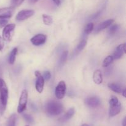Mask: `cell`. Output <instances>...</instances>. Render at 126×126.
Instances as JSON below:
<instances>
[{"label": "cell", "mask_w": 126, "mask_h": 126, "mask_svg": "<svg viewBox=\"0 0 126 126\" xmlns=\"http://www.w3.org/2000/svg\"><path fill=\"white\" fill-rule=\"evenodd\" d=\"M23 117L24 119L27 121V122L30 124H32L34 122V119L33 117L31 116L30 114H23Z\"/></svg>", "instance_id": "cb8c5ba5"}, {"label": "cell", "mask_w": 126, "mask_h": 126, "mask_svg": "<svg viewBox=\"0 0 126 126\" xmlns=\"http://www.w3.org/2000/svg\"><path fill=\"white\" fill-rule=\"evenodd\" d=\"M24 1L25 0H11L12 7H13L14 8L16 7H18V6L22 4V2Z\"/></svg>", "instance_id": "d4e9b609"}, {"label": "cell", "mask_w": 126, "mask_h": 126, "mask_svg": "<svg viewBox=\"0 0 126 126\" xmlns=\"http://www.w3.org/2000/svg\"><path fill=\"white\" fill-rule=\"evenodd\" d=\"M66 84L65 81L63 80L60 81L57 85L55 90V95L57 98L59 100H62L63 98L66 93Z\"/></svg>", "instance_id": "5b68a950"}, {"label": "cell", "mask_w": 126, "mask_h": 126, "mask_svg": "<svg viewBox=\"0 0 126 126\" xmlns=\"http://www.w3.org/2000/svg\"><path fill=\"white\" fill-rule=\"evenodd\" d=\"M108 86L110 90L118 94H121L123 90V88L121 87V86L116 83H110L108 84Z\"/></svg>", "instance_id": "2e32d148"}, {"label": "cell", "mask_w": 126, "mask_h": 126, "mask_svg": "<svg viewBox=\"0 0 126 126\" xmlns=\"http://www.w3.org/2000/svg\"><path fill=\"white\" fill-rule=\"evenodd\" d=\"M34 75L36 77V80L35 88L36 91L39 93H41L43 91L44 86V79L43 75H41L39 70H36L34 72Z\"/></svg>", "instance_id": "8992f818"}, {"label": "cell", "mask_w": 126, "mask_h": 126, "mask_svg": "<svg viewBox=\"0 0 126 126\" xmlns=\"http://www.w3.org/2000/svg\"><path fill=\"white\" fill-rule=\"evenodd\" d=\"M86 44H87V41H86V40H81V42H79V43L78 44L77 46L76 47V48H75L74 53H75L76 55V54H78L81 51L83 50V49L85 48Z\"/></svg>", "instance_id": "e0dca14e"}, {"label": "cell", "mask_w": 126, "mask_h": 126, "mask_svg": "<svg viewBox=\"0 0 126 126\" xmlns=\"http://www.w3.org/2000/svg\"><path fill=\"white\" fill-rule=\"evenodd\" d=\"M28 91L27 90H23L21 93L20 97L19 99L18 107H17V112L18 113H22L26 109L28 101Z\"/></svg>", "instance_id": "3957f363"}, {"label": "cell", "mask_w": 126, "mask_h": 126, "mask_svg": "<svg viewBox=\"0 0 126 126\" xmlns=\"http://www.w3.org/2000/svg\"><path fill=\"white\" fill-rule=\"evenodd\" d=\"M119 28V25L118 24H114L111 26V27L109 29V33L110 35L114 34L116 32H117V30Z\"/></svg>", "instance_id": "484cf974"}, {"label": "cell", "mask_w": 126, "mask_h": 126, "mask_svg": "<svg viewBox=\"0 0 126 126\" xmlns=\"http://www.w3.org/2000/svg\"><path fill=\"white\" fill-rule=\"evenodd\" d=\"M94 29V23L92 22H89L86 25L84 28V33L86 34L89 35L92 32Z\"/></svg>", "instance_id": "603a6c76"}, {"label": "cell", "mask_w": 126, "mask_h": 126, "mask_svg": "<svg viewBox=\"0 0 126 126\" xmlns=\"http://www.w3.org/2000/svg\"><path fill=\"white\" fill-rule=\"evenodd\" d=\"M113 22H114V20L111 19L102 22V23H100L99 25H98L96 27V28H95V33H98V32H100V31L108 28V27L111 25L112 23H113Z\"/></svg>", "instance_id": "7c38bea8"}, {"label": "cell", "mask_w": 126, "mask_h": 126, "mask_svg": "<svg viewBox=\"0 0 126 126\" xmlns=\"http://www.w3.org/2000/svg\"><path fill=\"white\" fill-rule=\"evenodd\" d=\"M100 13H101V11H98V12H96V13L95 14H93L92 15H91V16H90L89 19L91 20H93V19H97V17H98V16L100 15Z\"/></svg>", "instance_id": "f546056e"}, {"label": "cell", "mask_w": 126, "mask_h": 126, "mask_svg": "<svg viewBox=\"0 0 126 126\" xmlns=\"http://www.w3.org/2000/svg\"></svg>", "instance_id": "8d00e7d4"}, {"label": "cell", "mask_w": 126, "mask_h": 126, "mask_svg": "<svg viewBox=\"0 0 126 126\" xmlns=\"http://www.w3.org/2000/svg\"><path fill=\"white\" fill-rule=\"evenodd\" d=\"M113 56H108L107 57H106L105 59L103 60V64H102V67H107L109 66L112 63H113Z\"/></svg>", "instance_id": "ffe728a7"}, {"label": "cell", "mask_w": 126, "mask_h": 126, "mask_svg": "<svg viewBox=\"0 0 126 126\" xmlns=\"http://www.w3.org/2000/svg\"><path fill=\"white\" fill-rule=\"evenodd\" d=\"M17 53H18V48H13V49L11 51L9 56V63L10 64H13L14 62L16 61V56H17Z\"/></svg>", "instance_id": "d6986e66"}, {"label": "cell", "mask_w": 126, "mask_h": 126, "mask_svg": "<svg viewBox=\"0 0 126 126\" xmlns=\"http://www.w3.org/2000/svg\"><path fill=\"white\" fill-rule=\"evenodd\" d=\"M4 47V42L3 38L0 35V51H2Z\"/></svg>", "instance_id": "4dcf8cb0"}, {"label": "cell", "mask_w": 126, "mask_h": 126, "mask_svg": "<svg viewBox=\"0 0 126 126\" xmlns=\"http://www.w3.org/2000/svg\"><path fill=\"white\" fill-rule=\"evenodd\" d=\"M121 94L123 95V96H124V97H126V88H123V91H122Z\"/></svg>", "instance_id": "d6a6232c"}, {"label": "cell", "mask_w": 126, "mask_h": 126, "mask_svg": "<svg viewBox=\"0 0 126 126\" xmlns=\"http://www.w3.org/2000/svg\"><path fill=\"white\" fill-rule=\"evenodd\" d=\"M81 126H90L89 124H83Z\"/></svg>", "instance_id": "d590c367"}, {"label": "cell", "mask_w": 126, "mask_h": 126, "mask_svg": "<svg viewBox=\"0 0 126 126\" xmlns=\"http://www.w3.org/2000/svg\"><path fill=\"white\" fill-rule=\"evenodd\" d=\"M13 7H7L0 8V19H9L12 16L14 12Z\"/></svg>", "instance_id": "9c48e42d"}, {"label": "cell", "mask_w": 126, "mask_h": 126, "mask_svg": "<svg viewBox=\"0 0 126 126\" xmlns=\"http://www.w3.org/2000/svg\"><path fill=\"white\" fill-rule=\"evenodd\" d=\"M29 1V2H30L31 4H34L35 3V2H36L37 1H38L39 0H28Z\"/></svg>", "instance_id": "e575fe53"}, {"label": "cell", "mask_w": 126, "mask_h": 126, "mask_svg": "<svg viewBox=\"0 0 126 126\" xmlns=\"http://www.w3.org/2000/svg\"><path fill=\"white\" fill-rule=\"evenodd\" d=\"M47 39V37L46 35L39 33L36 35L34 37H32L30 39V42L34 46H39L43 44L46 42Z\"/></svg>", "instance_id": "ba28073f"}, {"label": "cell", "mask_w": 126, "mask_h": 126, "mask_svg": "<svg viewBox=\"0 0 126 126\" xmlns=\"http://www.w3.org/2000/svg\"><path fill=\"white\" fill-rule=\"evenodd\" d=\"M51 1H53V2L57 6H60L61 4V0H51Z\"/></svg>", "instance_id": "1f68e13d"}, {"label": "cell", "mask_w": 126, "mask_h": 126, "mask_svg": "<svg viewBox=\"0 0 126 126\" xmlns=\"http://www.w3.org/2000/svg\"><path fill=\"white\" fill-rule=\"evenodd\" d=\"M68 51H64L61 54V56L60 58V61H59V64L60 65H62L64 63L66 62V59H67L68 57Z\"/></svg>", "instance_id": "7402d4cb"}, {"label": "cell", "mask_w": 126, "mask_h": 126, "mask_svg": "<svg viewBox=\"0 0 126 126\" xmlns=\"http://www.w3.org/2000/svg\"><path fill=\"white\" fill-rule=\"evenodd\" d=\"M85 103L90 107H97L100 106L101 103L100 100L96 96L89 97L85 100Z\"/></svg>", "instance_id": "8fae6325"}, {"label": "cell", "mask_w": 126, "mask_h": 126, "mask_svg": "<svg viewBox=\"0 0 126 126\" xmlns=\"http://www.w3.org/2000/svg\"><path fill=\"white\" fill-rule=\"evenodd\" d=\"M43 78H44V80H46V81H49V80L51 78V74H50V72L49 70H46L43 72Z\"/></svg>", "instance_id": "83f0119b"}, {"label": "cell", "mask_w": 126, "mask_h": 126, "mask_svg": "<svg viewBox=\"0 0 126 126\" xmlns=\"http://www.w3.org/2000/svg\"><path fill=\"white\" fill-rule=\"evenodd\" d=\"M126 43L121 44L116 48L113 54V58L114 59H119L123 56L126 53Z\"/></svg>", "instance_id": "30bf717a"}, {"label": "cell", "mask_w": 126, "mask_h": 126, "mask_svg": "<svg viewBox=\"0 0 126 126\" xmlns=\"http://www.w3.org/2000/svg\"><path fill=\"white\" fill-rule=\"evenodd\" d=\"M9 90L6 82L2 79L0 78V112L4 113L7 106L8 100Z\"/></svg>", "instance_id": "7a4b0ae2"}, {"label": "cell", "mask_w": 126, "mask_h": 126, "mask_svg": "<svg viewBox=\"0 0 126 126\" xmlns=\"http://www.w3.org/2000/svg\"><path fill=\"white\" fill-rule=\"evenodd\" d=\"M121 110V104L120 102L113 106H110L109 116L110 117H114L119 114Z\"/></svg>", "instance_id": "5bb4252c"}, {"label": "cell", "mask_w": 126, "mask_h": 126, "mask_svg": "<svg viewBox=\"0 0 126 126\" xmlns=\"http://www.w3.org/2000/svg\"><path fill=\"white\" fill-rule=\"evenodd\" d=\"M118 103H119V100L118 99V98H116L114 96H112L109 101L110 106H113V105H116V104H118Z\"/></svg>", "instance_id": "4316f807"}, {"label": "cell", "mask_w": 126, "mask_h": 126, "mask_svg": "<svg viewBox=\"0 0 126 126\" xmlns=\"http://www.w3.org/2000/svg\"><path fill=\"white\" fill-rule=\"evenodd\" d=\"M8 23V21L4 19H0V28H2V27H4L6 25H7Z\"/></svg>", "instance_id": "f1b7e54d"}, {"label": "cell", "mask_w": 126, "mask_h": 126, "mask_svg": "<svg viewBox=\"0 0 126 126\" xmlns=\"http://www.w3.org/2000/svg\"><path fill=\"white\" fill-rule=\"evenodd\" d=\"M43 20L44 24L47 25H50L53 22V19L51 16H49L47 14L43 15Z\"/></svg>", "instance_id": "44dd1931"}, {"label": "cell", "mask_w": 126, "mask_h": 126, "mask_svg": "<svg viewBox=\"0 0 126 126\" xmlns=\"http://www.w3.org/2000/svg\"><path fill=\"white\" fill-rule=\"evenodd\" d=\"M17 116L16 114H12L9 116L6 122V126H16Z\"/></svg>", "instance_id": "ac0fdd59"}, {"label": "cell", "mask_w": 126, "mask_h": 126, "mask_svg": "<svg viewBox=\"0 0 126 126\" xmlns=\"http://www.w3.org/2000/svg\"><path fill=\"white\" fill-rule=\"evenodd\" d=\"M16 28V24L14 23H11L7 24L4 27L2 30V37L4 40L6 42H9L12 38V33Z\"/></svg>", "instance_id": "277c9868"}, {"label": "cell", "mask_w": 126, "mask_h": 126, "mask_svg": "<svg viewBox=\"0 0 126 126\" xmlns=\"http://www.w3.org/2000/svg\"><path fill=\"white\" fill-rule=\"evenodd\" d=\"M34 14V11L32 9H23L19 11L16 15V19L17 21H23L28 19V18L33 16Z\"/></svg>", "instance_id": "52a82bcc"}, {"label": "cell", "mask_w": 126, "mask_h": 126, "mask_svg": "<svg viewBox=\"0 0 126 126\" xmlns=\"http://www.w3.org/2000/svg\"><path fill=\"white\" fill-rule=\"evenodd\" d=\"M45 111L47 114L50 116H55L60 114L63 111V106L60 102L51 100L46 103Z\"/></svg>", "instance_id": "6da1fadb"}, {"label": "cell", "mask_w": 126, "mask_h": 126, "mask_svg": "<svg viewBox=\"0 0 126 126\" xmlns=\"http://www.w3.org/2000/svg\"><path fill=\"white\" fill-rule=\"evenodd\" d=\"M61 1H62V0H61Z\"/></svg>", "instance_id": "74e56055"}, {"label": "cell", "mask_w": 126, "mask_h": 126, "mask_svg": "<svg viewBox=\"0 0 126 126\" xmlns=\"http://www.w3.org/2000/svg\"><path fill=\"white\" fill-rule=\"evenodd\" d=\"M122 125H123V126H126V117H124V119H123V124H122Z\"/></svg>", "instance_id": "836d02e7"}, {"label": "cell", "mask_w": 126, "mask_h": 126, "mask_svg": "<svg viewBox=\"0 0 126 126\" xmlns=\"http://www.w3.org/2000/svg\"><path fill=\"white\" fill-rule=\"evenodd\" d=\"M93 80L95 84L97 85H100L103 82V78H102V71L100 69L95 70L93 74Z\"/></svg>", "instance_id": "9a60e30c"}, {"label": "cell", "mask_w": 126, "mask_h": 126, "mask_svg": "<svg viewBox=\"0 0 126 126\" xmlns=\"http://www.w3.org/2000/svg\"><path fill=\"white\" fill-rule=\"evenodd\" d=\"M75 113V110L74 107H71L65 113L63 116L59 119V121L61 122H65L70 120L73 116H74Z\"/></svg>", "instance_id": "4fadbf2b"}]
</instances>
